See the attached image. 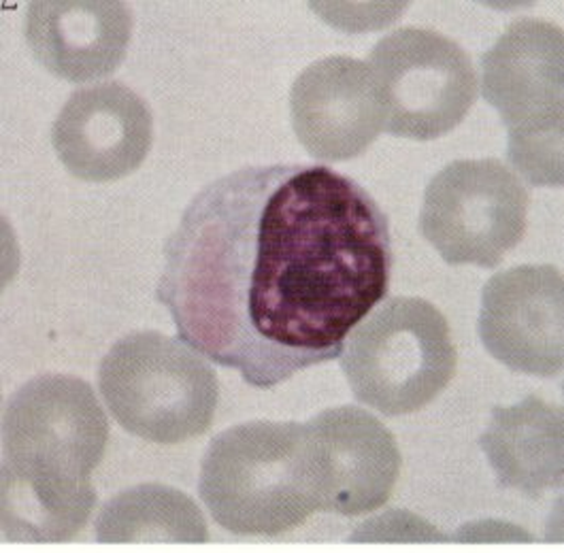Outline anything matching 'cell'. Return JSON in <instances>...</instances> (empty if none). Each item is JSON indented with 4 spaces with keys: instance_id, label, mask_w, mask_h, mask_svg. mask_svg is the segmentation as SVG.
I'll return each instance as SVG.
<instances>
[{
    "instance_id": "7c38bea8",
    "label": "cell",
    "mask_w": 564,
    "mask_h": 553,
    "mask_svg": "<svg viewBox=\"0 0 564 553\" xmlns=\"http://www.w3.org/2000/svg\"><path fill=\"white\" fill-rule=\"evenodd\" d=\"M290 116L301 145L322 162L365 154L386 128L369 64L349 56L310 64L292 86Z\"/></svg>"
},
{
    "instance_id": "30bf717a",
    "label": "cell",
    "mask_w": 564,
    "mask_h": 553,
    "mask_svg": "<svg viewBox=\"0 0 564 553\" xmlns=\"http://www.w3.org/2000/svg\"><path fill=\"white\" fill-rule=\"evenodd\" d=\"M154 120L148 102L120 82L68 96L52 143L64 169L84 182H116L134 173L152 150Z\"/></svg>"
},
{
    "instance_id": "7a4b0ae2",
    "label": "cell",
    "mask_w": 564,
    "mask_h": 553,
    "mask_svg": "<svg viewBox=\"0 0 564 553\" xmlns=\"http://www.w3.org/2000/svg\"><path fill=\"white\" fill-rule=\"evenodd\" d=\"M109 443L95 390L73 375H41L2 411V539L68 543L95 511L93 473Z\"/></svg>"
},
{
    "instance_id": "5b68a950",
    "label": "cell",
    "mask_w": 564,
    "mask_h": 553,
    "mask_svg": "<svg viewBox=\"0 0 564 553\" xmlns=\"http://www.w3.org/2000/svg\"><path fill=\"white\" fill-rule=\"evenodd\" d=\"M563 29L516 20L481 56V94L509 132V160L531 185H563Z\"/></svg>"
},
{
    "instance_id": "52a82bcc",
    "label": "cell",
    "mask_w": 564,
    "mask_h": 553,
    "mask_svg": "<svg viewBox=\"0 0 564 553\" xmlns=\"http://www.w3.org/2000/svg\"><path fill=\"white\" fill-rule=\"evenodd\" d=\"M531 194L499 160H456L424 192L420 230L447 264L499 267L527 235Z\"/></svg>"
},
{
    "instance_id": "8fae6325",
    "label": "cell",
    "mask_w": 564,
    "mask_h": 553,
    "mask_svg": "<svg viewBox=\"0 0 564 553\" xmlns=\"http://www.w3.org/2000/svg\"><path fill=\"white\" fill-rule=\"evenodd\" d=\"M319 479V511L345 518L383 507L401 475L397 438L360 406L322 411L307 422Z\"/></svg>"
},
{
    "instance_id": "3957f363",
    "label": "cell",
    "mask_w": 564,
    "mask_h": 553,
    "mask_svg": "<svg viewBox=\"0 0 564 553\" xmlns=\"http://www.w3.org/2000/svg\"><path fill=\"white\" fill-rule=\"evenodd\" d=\"M198 492L212 518L241 536H280L319 511L307 424L250 422L218 434L203 458Z\"/></svg>"
},
{
    "instance_id": "9a60e30c",
    "label": "cell",
    "mask_w": 564,
    "mask_h": 553,
    "mask_svg": "<svg viewBox=\"0 0 564 553\" xmlns=\"http://www.w3.org/2000/svg\"><path fill=\"white\" fill-rule=\"evenodd\" d=\"M96 541L102 545H203L209 541V528L188 494L162 484H141L100 509Z\"/></svg>"
},
{
    "instance_id": "ba28073f",
    "label": "cell",
    "mask_w": 564,
    "mask_h": 553,
    "mask_svg": "<svg viewBox=\"0 0 564 553\" xmlns=\"http://www.w3.org/2000/svg\"><path fill=\"white\" fill-rule=\"evenodd\" d=\"M392 137L435 141L467 118L477 98L469 54L429 29H401L377 41L369 64Z\"/></svg>"
},
{
    "instance_id": "8992f818",
    "label": "cell",
    "mask_w": 564,
    "mask_h": 553,
    "mask_svg": "<svg viewBox=\"0 0 564 553\" xmlns=\"http://www.w3.org/2000/svg\"><path fill=\"white\" fill-rule=\"evenodd\" d=\"M447 319L424 299L394 296L347 340L341 369L354 397L388 418L424 409L456 372Z\"/></svg>"
},
{
    "instance_id": "6da1fadb",
    "label": "cell",
    "mask_w": 564,
    "mask_h": 553,
    "mask_svg": "<svg viewBox=\"0 0 564 553\" xmlns=\"http://www.w3.org/2000/svg\"><path fill=\"white\" fill-rule=\"evenodd\" d=\"M390 221L322 164L248 166L203 187L164 246L156 299L200 356L271 390L341 356L390 290Z\"/></svg>"
},
{
    "instance_id": "4fadbf2b",
    "label": "cell",
    "mask_w": 564,
    "mask_h": 553,
    "mask_svg": "<svg viewBox=\"0 0 564 553\" xmlns=\"http://www.w3.org/2000/svg\"><path fill=\"white\" fill-rule=\"evenodd\" d=\"M26 41L32 56L70 84L109 77L124 62L132 15L124 2H31Z\"/></svg>"
},
{
    "instance_id": "9c48e42d",
    "label": "cell",
    "mask_w": 564,
    "mask_h": 553,
    "mask_svg": "<svg viewBox=\"0 0 564 553\" xmlns=\"http://www.w3.org/2000/svg\"><path fill=\"white\" fill-rule=\"evenodd\" d=\"M563 273L552 264L513 267L484 285L479 337L507 369L541 379L563 372Z\"/></svg>"
},
{
    "instance_id": "5bb4252c",
    "label": "cell",
    "mask_w": 564,
    "mask_h": 553,
    "mask_svg": "<svg viewBox=\"0 0 564 553\" xmlns=\"http://www.w3.org/2000/svg\"><path fill=\"white\" fill-rule=\"evenodd\" d=\"M479 447L505 490L536 500L563 488V406L533 394L511 406H495Z\"/></svg>"
},
{
    "instance_id": "277c9868",
    "label": "cell",
    "mask_w": 564,
    "mask_h": 553,
    "mask_svg": "<svg viewBox=\"0 0 564 553\" xmlns=\"http://www.w3.org/2000/svg\"><path fill=\"white\" fill-rule=\"evenodd\" d=\"M100 397L126 432L180 445L212 429L218 377L186 340L162 333L120 338L98 369Z\"/></svg>"
}]
</instances>
